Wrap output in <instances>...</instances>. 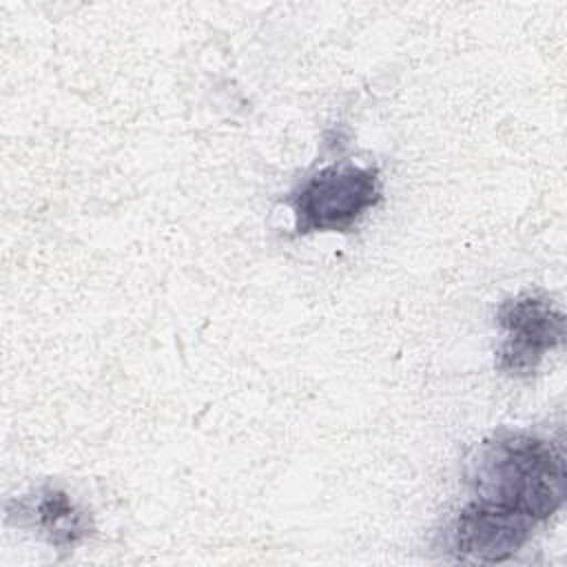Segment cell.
<instances>
[{"mask_svg":"<svg viewBox=\"0 0 567 567\" xmlns=\"http://www.w3.org/2000/svg\"><path fill=\"white\" fill-rule=\"evenodd\" d=\"M467 478L476 501L536 523L556 514L567 494L563 450L527 432L501 430L483 441L470 461Z\"/></svg>","mask_w":567,"mask_h":567,"instance_id":"cell-1","label":"cell"},{"mask_svg":"<svg viewBox=\"0 0 567 567\" xmlns=\"http://www.w3.org/2000/svg\"><path fill=\"white\" fill-rule=\"evenodd\" d=\"M381 193L377 168L354 162L326 164L288 197L295 233H350L381 202Z\"/></svg>","mask_w":567,"mask_h":567,"instance_id":"cell-2","label":"cell"},{"mask_svg":"<svg viewBox=\"0 0 567 567\" xmlns=\"http://www.w3.org/2000/svg\"><path fill=\"white\" fill-rule=\"evenodd\" d=\"M503 339L496 348V368L509 377L534 374L543 357L565 339V315L543 295L520 292L496 310Z\"/></svg>","mask_w":567,"mask_h":567,"instance_id":"cell-3","label":"cell"},{"mask_svg":"<svg viewBox=\"0 0 567 567\" xmlns=\"http://www.w3.org/2000/svg\"><path fill=\"white\" fill-rule=\"evenodd\" d=\"M536 525V520L523 514L474 498L454 516L450 545L458 558L503 563L532 538Z\"/></svg>","mask_w":567,"mask_h":567,"instance_id":"cell-4","label":"cell"},{"mask_svg":"<svg viewBox=\"0 0 567 567\" xmlns=\"http://www.w3.org/2000/svg\"><path fill=\"white\" fill-rule=\"evenodd\" d=\"M7 516L29 525L47 543L60 549L75 547L93 532L91 516L80 509L64 489L53 485H44L20 501H11L7 505Z\"/></svg>","mask_w":567,"mask_h":567,"instance_id":"cell-5","label":"cell"}]
</instances>
